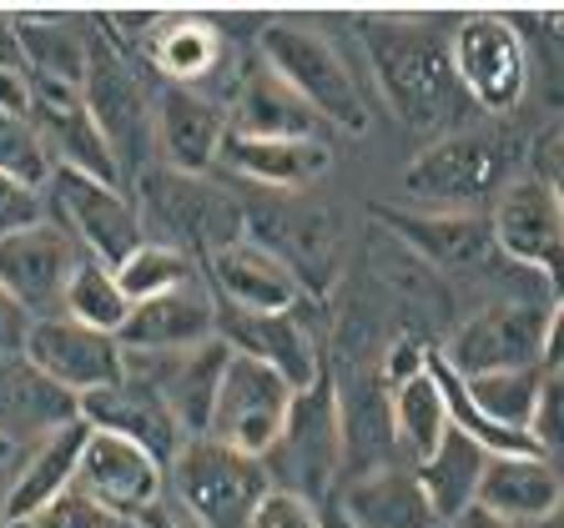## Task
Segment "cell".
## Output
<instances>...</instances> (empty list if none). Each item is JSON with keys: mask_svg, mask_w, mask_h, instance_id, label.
Masks as SVG:
<instances>
[{"mask_svg": "<svg viewBox=\"0 0 564 528\" xmlns=\"http://www.w3.org/2000/svg\"><path fill=\"white\" fill-rule=\"evenodd\" d=\"M217 338L232 352L252 358V363L272 367L293 393H307V387L323 383V352H317L313 332L303 328L297 312H237V307L217 302Z\"/></svg>", "mask_w": 564, "mask_h": 528, "instance_id": "cell-18", "label": "cell"}, {"mask_svg": "<svg viewBox=\"0 0 564 528\" xmlns=\"http://www.w3.org/2000/svg\"><path fill=\"white\" fill-rule=\"evenodd\" d=\"M217 338V297L207 277L176 293L131 302V317L121 322L117 342L121 352H192Z\"/></svg>", "mask_w": 564, "mask_h": 528, "instance_id": "cell-24", "label": "cell"}, {"mask_svg": "<svg viewBox=\"0 0 564 528\" xmlns=\"http://www.w3.org/2000/svg\"><path fill=\"white\" fill-rule=\"evenodd\" d=\"M82 246L61 222H35L25 232L0 242V287L15 297L31 317H61L66 287L82 267Z\"/></svg>", "mask_w": 564, "mask_h": 528, "instance_id": "cell-14", "label": "cell"}, {"mask_svg": "<svg viewBox=\"0 0 564 528\" xmlns=\"http://www.w3.org/2000/svg\"><path fill=\"white\" fill-rule=\"evenodd\" d=\"M25 358H31L51 383H61L66 393L86 398L96 387H111L121 373H127V358H121V342L106 338V332H91L82 322L61 317H35L31 338H25Z\"/></svg>", "mask_w": 564, "mask_h": 528, "instance_id": "cell-17", "label": "cell"}, {"mask_svg": "<svg viewBox=\"0 0 564 528\" xmlns=\"http://www.w3.org/2000/svg\"><path fill=\"white\" fill-rule=\"evenodd\" d=\"M227 131H232V136H317L323 121H317L262 61H252V66H242V76H237V86H232Z\"/></svg>", "mask_w": 564, "mask_h": 528, "instance_id": "cell-28", "label": "cell"}, {"mask_svg": "<svg viewBox=\"0 0 564 528\" xmlns=\"http://www.w3.org/2000/svg\"><path fill=\"white\" fill-rule=\"evenodd\" d=\"M519 176V141L499 131H454L403 166V197L429 211H479Z\"/></svg>", "mask_w": 564, "mask_h": 528, "instance_id": "cell-3", "label": "cell"}, {"mask_svg": "<svg viewBox=\"0 0 564 528\" xmlns=\"http://www.w3.org/2000/svg\"><path fill=\"white\" fill-rule=\"evenodd\" d=\"M252 528H323V524H317V504H307L297 493L272 488L258 504V514H252Z\"/></svg>", "mask_w": 564, "mask_h": 528, "instance_id": "cell-41", "label": "cell"}, {"mask_svg": "<svg viewBox=\"0 0 564 528\" xmlns=\"http://www.w3.org/2000/svg\"><path fill=\"white\" fill-rule=\"evenodd\" d=\"M494 246L509 267H524L540 277L550 307L564 297V201L554 197L550 182L519 172L499 201L489 207Z\"/></svg>", "mask_w": 564, "mask_h": 528, "instance_id": "cell-8", "label": "cell"}, {"mask_svg": "<svg viewBox=\"0 0 564 528\" xmlns=\"http://www.w3.org/2000/svg\"><path fill=\"white\" fill-rule=\"evenodd\" d=\"M258 227V242L268 252H278L293 277L303 282L307 293H323L333 282V267H338V237H333V222L323 207H282V217H268V222H247Z\"/></svg>", "mask_w": 564, "mask_h": 528, "instance_id": "cell-29", "label": "cell"}, {"mask_svg": "<svg viewBox=\"0 0 564 528\" xmlns=\"http://www.w3.org/2000/svg\"><path fill=\"white\" fill-rule=\"evenodd\" d=\"M544 342H550V302L534 297H505L458 322L444 338L438 358L454 367L464 383L484 373H514V367H544Z\"/></svg>", "mask_w": 564, "mask_h": 528, "instance_id": "cell-9", "label": "cell"}, {"mask_svg": "<svg viewBox=\"0 0 564 528\" xmlns=\"http://www.w3.org/2000/svg\"><path fill=\"white\" fill-rule=\"evenodd\" d=\"M458 377V373H454ZM464 398L499 428L529 433V418L540 408V387H544V367H514V373H484V377H458Z\"/></svg>", "mask_w": 564, "mask_h": 528, "instance_id": "cell-34", "label": "cell"}, {"mask_svg": "<svg viewBox=\"0 0 564 528\" xmlns=\"http://www.w3.org/2000/svg\"><path fill=\"white\" fill-rule=\"evenodd\" d=\"M373 217L413 257H423L438 272H454V277H479L489 262H505L489 232V211H429L373 201Z\"/></svg>", "mask_w": 564, "mask_h": 528, "instance_id": "cell-13", "label": "cell"}, {"mask_svg": "<svg viewBox=\"0 0 564 528\" xmlns=\"http://www.w3.org/2000/svg\"><path fill=\"white\" fill-rule=\"evenodd\" d=\"M137 211L147 227V242H162L187 252L207 267L223 246L247 237V207L207 176H187L172 166H147L137 176Z\"/></svg>", "mask_w": 564, "mask_h": 528, "instance_id": "cell-2", "label": "cell"}, {"mask_svg": "<svg viewBox=\"0 0 564 528\" xmlns=\"http://www.w3.org/2000/svg\"><path fill=\"white\" fill-rule=\"evenodd\" d=\"M82 422L96 428V433L131 438V443L147 448L156 463H166V469H172V458L182 453V443H187L182 428H176V418H172V408H166V398L152 383H141V377H131V373H121L111 387L86 393Z\"/></svg>", "mask_w": 564, "mask_h": 528, "instance_id": "cell-21", "label": "cell"}, {"mask_svg": "<svg viewBox=\"0 0 564 528\" xmlns=\"http://www.w3.org/2000/svg\"><path fill=\"white\" fill-rule=\"evenodd\" d=\"M0 176H11L31 191H46L51 176H56V162H51L41 131L31 127V117H6L0 111Z\"/></svg>", "mask_w": 564, "mask_h": 528, "instance_id": "cell-37", "label": "cell"}, {"mask_svg": "<svg viewBox=\"0 0 564 528\" xmlns=\"http://www.w3.org/2000/svg\"><path fill=\"white\" fill-rule=\"evenodd\" d=\"M207 287L223 307L237 312H297L307 297V287L293 277V267L268 252L258 237H242V242L223 246L217 257H207Z\"/></svg>", "mask_w": 564, "mask_h": 528, "instance_id": "cell-20", "label": "cell"}, {"mask_svg": "<svg viewBox=\"0 0 564 528\" xmlns=\"http://www.w3.org/2000/svg\"><path fill=\"white\" fill-rule=\"evenodd\" d=\"M293 387L282 383L272 367L252 363L242 352L227 358L223 387H217V403H212V433L217 443L237 448L247 458H268L278 448L282 428H288V413H293Z\"/></svg>", "mask_w": 564, "mask_h": 528, "instance_id": "cell-12", "label": "cell"}, {"mask_svg": "<svg viewBox=\"0 0 564 528\" xmlns=\"http://www.w3.org/2000/svg\"><path fill=\"white\" fill-rule=\"evenodd\" d=\"M31 127L41 131L56 166L121 187L117 156H111L106 136L96 131L91 111L82 101V86H61V81H46V76H31Z\"/></svg>", "mask_w": 564, "mask_h": 528, "instance_id": "cell-16", "label": "cell"}, {"mask_svg": "<svg viewBox=\"0 0 564 528\" xmlns=\"http://www.w3.org/2000/svg\"><path fill=\"white\" fill-rule=\"evenodd\" d=\"M15 25V41H21V56L31 76H46V81L61 86H82L86 76V56H91V35L96 25L82 21V15H66V11H25L11 15Z\"/></svg>", "mask_w": 564, "mask_h": 528, "instance_id": "cell-30", "label": "cell"}, {"mask_svg": "<svg viewBox=\"0 0 564 528\" xmlns=\"http://www.w3.org/2000/svg\"><path fill=\"white\" fill-rule=\"evenodd\" d=\"M0 61H11V66H25V56H21V41H15V25H11V15H0Z\"/></svg>", "mask_w": 564, "mask_h": 528, "instance_id": "cell-46", "label": "cell"}, {"mask_svg": "<svg viewBox=\"0 0 564 528\" xmlns=\"http://www.w3.org/2000/svg\"><path fill=\"white\" fill-rule=\"evenodd\" d=\"M46 207L61 217V227L76 237L86 257L111 272H121V262L137 246H147V227H141L137 197H127V187H111V182L56 166L46 187Z\"/></svg>", "mask_w": 564, "mask_h": 528, "instance_id": "cell-11", "label": "cell"}, {"mask_svg": "<svg viewBox=\"0 0 564 528\" xmlns=\"http://www.w3.org/2000/svg\"><path fill=\"white\" fill-rule=\"evenodd\" d=\"M529 438H534L540 458H550L554 469L564 473V367L560 373H544L540 408L529 418Z\"/></svg>", "mask_w": 564, "mask_h": 528, "instance_id": "cell-38", "label": "cell"}, {"mask_svg": "<svg viewBox=\"0 0 564 528\" xmlns=\"http://www.w3.org/2000/svg\"><path fill=\"white\" fill-rule=\"evenodd\" d=\"M31 528H141V524L137 518H127V514H117V508L96 504L91 493L70 488V493H61L56 504L35 518Z\"/></svg>", "mask_w": 564, "mask_h": 528, "instance_id": "cell-39", "label": "cell"}, {"mask_svg": "<svg viewBox=\"0 0 564 528\" xmlns=\"http://www.w3.org/2000/svg\"><path fill=\"white\" fill-rule=\"evenodd\" d=\"M82 101L117 156L121 182H137L147 166H156V81L117 46H106L101 35H91Z\"/></svg>", "mask_w": 564, "mask_h": 528, "instance_id": "cell-5", "label": "cell"}, {"mask_svg": "<svg viewBox=\"0 0 564 528\" xmlns=\"http://www.w3.org/2000/svg\"><path fill=\"white\" fill-rule=\"evenodd\" d=\"M15 453V443H11V438H6V433H0V463H6V458H11Z\"/></svg>", "mask_w": 564, "mask_h": 528, "instance_id": "cell-50", "label": "cell"}, {"mask_svg": "<svg viewBox=\"0 0 564 528\" xmlns=\"http://www.w3.org/2000/svg\"><path fill=\"white\" fill-rule=\"evenodd\" d=\"M484 469H489V453L474 443L469 433L448 428V438L438 443V453H429L423 463H413L419 473V488L429 498L438 524H458L479 504V483H484Z\"/></svg>", "mask_w": 564, "mask_h": 528, "instance_id": "cell-32", "label": "cell"}, {"mask_svg": "<svg viewBox=\"0 0 564 528\" xmlns=\"http://www.w3.org/2000/svg\"><path fill=\"white\" fill-rule=\"evenodd\" d=\"M529 176H540V182H550L554 197L564 201V121L560 127H550L534 146H529Z\"/></svg>", "mask_w": 564, "mask_h": 528, "instance_id": "cell-42", "label": "cell"}, {"mask_svg": "<svg viewBox=\"0 0 564 528\" xmlns=\"http://www.w3.org/2000/svg\"><path fill=\"white\" fill-rule=\"evenodd\" d=\"M352 31L364 41L373 81L388 96L393 117L409 121L413 131H444V136L464 131L458 121L474 106L454 81L444 25L423 15H358Z\"/></svg>", "mask_w": 564, "mask_h": 528, "instance_id": "cell-1", "label": "cell"}, {"mask_svg": "<svg viewBox=\"0 0 564 528\" xmlns=\"http://www.w3.org/2000/svg\"><path fill=\"white\" fill-rule=\"evenodd\" d=\"M70 422H82V398L76 393L51 383L25 352L0 358V433L15 448L46 443L51 433H61Z\"/></svg>", "mask_w": 564, "mask_h": 528, "instance_id": "cell-23", "label": "cell"}, {"mask_svg": "<svg viewBox=\"0 0 564 528\" xmlns=\"http://www.w3.org/2000/svg\"><path fill=\"white\" fill-rule=\"evenodd\" d=\"M76 488L91 493L96 504L117 508L127 518H141L147 508H156L166 498V463H156L147 448H137L131 438L96 433L82 448V473Z\"/></svg>", "mask_w": 564, "mask_h": 528, "instance_id": "cell-19", "label": "cell"}, {"mask_svg": "<svg viewBox=\"0 0 564 528\" xmlns=\"http://www.w3.org/2000/svg\"><path fill=\"white\" fill-rule=\"evenodd\" d=\"M227 106L187 86H156V166L207 176L223 162Z\"/></svg>", "mask_w": 564, "mask_h": 528, "instance_id": "cell-22", "label": "cell"}, {"mask_svg": "<svg viewBox=\"0 0 564 528\" xmlns=\"http://www.w3.org/2000/svg\"><path fill=\"white\" fill-rule=\"evenodd\" d=\"M31 322H35V317L25 312V307L15 302V297L6 293V287H0V358H15V352H25Z\"/></svg>", "mask_w": 564, "mask_h": 528, "instance_id": "cell-44", "label": "cell"}, {"mask_svg": "<svg viewBox=\"0 0 564 528\" xmlns=\"http://www.w3.org/2000/svg\"><path fill=\"white\" fill-rule=\"evenodd\" d=\"M338 504L358 528H434L438 524L419 488V473L399 469V463L352 479L348 488L338 493Z\"/></svg>", "mask_w": 564, "mask_h": 528, "instance_id": "cell-31", "label": "cell"}, {"mask_svg": "<svg viewBox=\"0 0 564 528\" xmlns=\"http://www.w3.org/2000/svg\"><path fill=\"white\" fill-rule=\"evenodd\" d=\"M0 111L6 117H31V70L0 61Z\"/></svg>", "mask_w": 564, "mask_h": 528, "instance_id": "cell-45", "label": "cell"}, {"mask_svg": "<svg viewBox=\"0 0 564 528\" xmlns=\"http://www.w3.org/2000/svg\"><path fill=\"white\" fill-rule=\"evenodd\" d=\"M534 528H564V504H560V508H554V514H550V518H544V524H534Z\"/></svg>", "mask_w": 564, "mask_h": 528, "instance_id": "cell-49", "label": "cell"}, {"mask_svg": "<svg viewBox=\"0 0 564 528\" xmlns=\"http://www.w3.org/2000/svg\"><path fill=\"white\" fill-rule=\"evenodd\" d=\"M207 277L202 262H192L187 252H176V246H162V242H147L137 246L127 262H121L117 282L121 293L131 302H147V297H162V293H176V287H192V282Z\"/></svg>", "mask_w": 564, "mask_h": 528, "instance_id": "cell-36", "label": "cell"}, {"mask_svg": "<svg viewBox=\"0 0 564 528\" xmlns=\"http://www.w3.org/2000/svg\"><path fill=\"white\" fill-rule=\"evenodd\" d=\"M127 358V373L152 383L166 398L182 438H207L212 433V403H217V387H223L227 373V348L223 338L202 342L192 352H121Z\"/></svg>", "mask_w": 564, "mask_h": 528, "instance_id": "cell-15", "label": "cell"}, {"mask_svg": "<svg viewBox=\"0 0 564 528\" xmlns=\"http://www.w3.org/2000/svg\"><path fill=\"white\" fill-rule=\"evenodd\" d=\"M454 81L484 117H509L529 91V35L509 15H464L448 31Z\"/></svg>", "mask_w": 564, "mask_h": 528, "instance_id": "cell-7", "label": "cell"}, {"mask_svg": "<svg viewBox=\"0 0 564 528\" xmlns=\"http://www.w3.org/2000/svg\"><path fill=\"white\" fill-rule=\"evenodd\" d=\"M564 504V473L550 458L524 453V458H489L479 483V504L484 514H494L509 528H534Z\"/></svg>", "mask_w": 564, "mask_h": 528, "instance_id": "cell-25", "label": "cell"}, {"mask_svg": "<svg viewBox=\"0 0 564 528\" xmlns=\"http://www.w3.org/2000/svg\"><path fill=\"white\" fill-rule=\"evenodd\" d=\"M61 312H66L70 322H82V328L117 338L121 322L131 317V297L121 293V282L111 267L82 257V267H76V277H70V287H66V307H61Z\"/></svg>", "mask_w": 564, "mask_h": 528, "instance_id": "cell-35", "label": "cell"}, {"mask_svg": "<svg viewBox=\"0 0 564 528\" xmlns=\"http://www.w3.org/2000/svg\"><path fill=\"white\" fill-rule=\"evenodd\" d=\"M317 524H323V528H358L348 514H343L338 498H328V504H317Z\"/></svg>", "mask_w": 564, "mask_h": 528, "instance_id": "cell-47", "label": "cell"}, {"mask_svg": "<svg viewBox=\"0 0 564 528\" xmlns=\"http://www.w3.org/2000/svg\"><path fill=\"white\" fill-rule=\"evenodd\" d=\"M429 352H434V348H423V342H413V338L393 342V348H388V358H383V387H388V393H393V387H403L409 377H419L423 367H429Z\"/></svg>", "mask_w": 564, "mask_h": 528, "instance_id": "cell-43", "label": "cell"}, {"mask_svg": "<svg viewBox=\"0 0 564 528\" xmlns=\"http://www.w3.org/2000/svg\"><path fill=\"white\" fill-rule=\"evenodd\" d=\"M454 528H509V524H499V518H494V514H484V508H469V514L458 518Z\"/></svg>", "mask_w": 564, "mask_h": 528, "instance_id": "cell-48", "label": "cell"}, {"mask_svg": "<svg viewBox=\"0 0 564 528\" xmlns=\"http://www.w3.org/2000/svg\"><path fill=\"white\" fill-rule=\"evenodd\" d=\"M86 438H91V428H86V422H70V428L51 433L46 443H35L31 458H25L21 479L11 483L6 504H0V524H35L61 493L76 488Z\"/></svg>", "mask_w": 564, "mask_h": 528, "instance_id": "cell-27", "label": "cell"}, {"mask_svg": "<svg viewBox=\"0 0 564 528\" xmlns=\"http://www.w3.org/2000/svg\"><path fill=\"white\" fill-rule=\"evenodd\" d=\"M223 166L268 191H303L333 166L323 136H232L223 141Z\"/></svg>", "mask_w": 564, "mask_h": 528, "instance_id": "cell-26", "label": "cell"}, {"mask_svg": "<svg viewBox=\"0 0 564 528\" xmlns=\"http://www.w3.org/2000/svg\"><path fill=\"white\" fill-rule=\"evenodd\" d=\"M258 61L278 76L323 127L343 136H368V101L352 66L297 21H268L258 35Z\"/></svg>", "mask_w": 564, "mask_h": 528, "instance_id": "cell-4", "label": "cell"}, {"mask_svg": "<svg viewBox=\"0 0 564 528\" xmlns=\"http://www.w3.org/2000/svg\"><path fill=\"white\" fill-rule=\"evenodd\" d=\"M262 469H268L272 488L297 493L307 504H317L333 488V479L343 469V422H338V393H333L328 377L293 398L288 428H282L278 448L262 458Z\"/></svg>", "mask_w": 564, "mask_h": 528, "instance_id": "cell-10", "label": "cell"}, {"mask_svg": "<svg viewBox=\"0 0 564 528\" xmlns=\"http://www.w3.org/2000/svg\"><path fill=\"white\" fill-rule=\"evenodd\" d=\"M35 222H46V191H31L11 176H0V242Z\"/></svg>", "mask_w": 564, "mask_h": 528, "instance_id": "cell-40", "label": "cell"}, {"mask_svg": "<svg viewBox=\"0 0 564 528\" xmlns=\"http://www.w3.org/2000/svg\"><path fill=\"white\" fill-rule=\"evenodd\" d=\"M434 528H454V524H434Z\"/></svg>", "mask_w": 564, "mask_h": 528, "instance_id": "cell-52", "label": "cell"}, {"mask_svg": "<svg viewBox=\"0 0 564 528\" xmlns=\"http://www.w3.org/2000/svg\"><path fill=\"white\" fill-rule=\"evenodd\" d=\"M388 422H393V443H403L419 463L429 453H438V443L448 438L454 422H448V403L434 367H423L419 377H409L403 387L388 393Z\"/></svg>", "mask_w": 564, "mask_h": 528, "instance_id": "cell-33", "label": "cell"}, {"mask_svg": "<svg viewBox=\"0 0 564 528\" xmlns=\"http://www.w3.org/2000/svg\"><path fill=\"white\" fill-rule=\"evenodd\" d=\"M0 528H31V524H0Z\"/></svg>", "mask_w": 564, "mask_h": 528, "instance_id": "cell-51", "label": "cell"}, {"mask_svg": "<svg viewBox=\"0 0 564 528\" xmlns=\"http://www.w3.org/2000/svg\"><path fill=\"white\" fill-rule=\"evenodd\" d=\"M272 493L262 458H247L217 438H187L166 469V498L202 528H252L258 504Z\"/></svg>", "mask_w": 564, "mask_h": 528, "instance_id": "cell-6", "label": "cell"}]
</instances>
